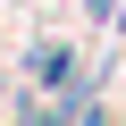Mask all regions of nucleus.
<instances>
[{
    "label": "nucleus",
    "mask_w": 126,
    "mask_h": 126,
    "mask_svg": "<svg viewBox=\"0 0 126 126\" xmlns=\"http://www.w3.org/2000/svg\"><path fill=\"white\" fill-rule=\"evenodd\" d=\"M67 76H76V59H67V42H34V84H50V93H59Z\"/></svg>",
    "instance_id": "f257e3e1"
},
{
    "label": "nucleus",
    "mask_w": 126,
    "mask_h": 126,
    "mask_svg": "<svg viewBox=\"0 0 126 126\" xmlns=\"http://www.w3.org/2000/svg\"><path fill=\"white\" fill-rule=\"evenodd\" d=\"M84 9H93V17H109V9H118V0H84Z\"/></svg>",
    "instance_id": "f03ea898"
}]
</instances>
